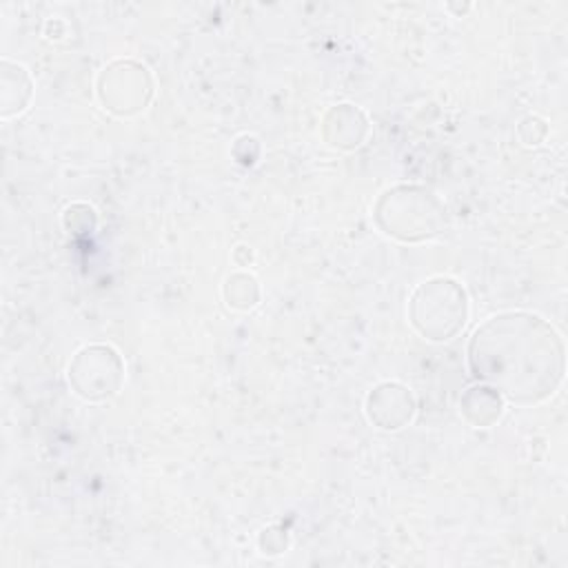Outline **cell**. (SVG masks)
Wrapping results in <instances>:
<instances>
[{
	"instance_id": "6da1fadb",
	"label": "cell",
	"mask_w": 568,
	"mask_h": 568,
	"mask_svg": "<svg viewBox=\"0 0 568 568\" xmlns=\"http://www.w3.org/2000/svg\"><path fill=\"white\" fill-rule=\"evenodd\" d=\"M555 333L539 322V317L504 315L493 317L486 326L475 333L470 359L477 375L497 384L513 399H521L524 393H546L532 377V368H541L559 377L552 371Z\"/></svg>"
}]
</instances>
